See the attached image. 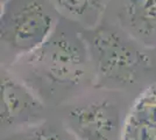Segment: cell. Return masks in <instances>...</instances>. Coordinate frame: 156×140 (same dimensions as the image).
<instances>
[{"label":"cell","instance_id":"6da1fadb","mask_svg":"<svg viewBox=\"0 0 156 140\" xmlns=\"http://www.w3.org/2000/svg\"><path fill=\"white\" fill-rule=\"evenodd\" d=\"M73 25L61 18L49 39L14 64H21L23 81L34 91L39 88L41 98L63 99L86 80L93 81L86 42Z\"/></svg>","mask_w":156,"mask_h":140},{"label":"cell","instance_id":"7a4b0ae2","mask_svg":"<svg viewBox=\"0 0 156 140\" xmlns=\"http://www.w3.org/2000/svg\"><path fill=\"white\" fill-rule=\"evenodd\" d=\"M96 89L122 90L134 84L149 68V57L136 41L119 27L101 26L82 31Z\"/></svg>","mask_w":156,"mask_h":140},{"label":"cell","instance_id":"3957f363","mask_svg":"<svg viewBox=\"0 0 156 140\" xmlns=\"http://www.w3.org/2000/svg\"><path fill=\"white\" fill-rule=\"evenodd\" d=\"M61 16L50 0H1L2 67L11 68L46 42Z\"/></svg>","mask_w":156,"mask_h":140},{"label":"cell","instance_id":"277c9868","mask_svg":"<svg viewBox=\"0 0 156 140\" xmlns=\"http://www.w3.org/2000/svg\"><path fill=\"white\" fill-rule=\"evenodd\" d=\"M1 126L30 127L43 121V99L8 68L1 67Z\"/></svg>","mask_w":156,"mask_h":140},{"label":"cell","instance_id":"5b68a950","mask_svg":"<svg viewBox=\"0 0 156 140\" xmlns=\"http://www.w3.org/2000/svg\"><path fill=\"white\" fill-rule=\"evenodd\" d=\"M64 125L75 140H114L120 127V112L108 99L92 100L71 107Z\"/></svg>","mask_w":156,"mask_h":140},{"label":"cell","instance_id":"8992f818","mask_svg":"<svg viewBox=\"0 0 156 140\" xmlns=\"http://www.w3.org/2000/svg\"><path fill=\"white\" fill-rule=\"evenodd\" d=\"M119 27L144 48L156 47V0H119Z\"/></svg>","mask_w":156,"mask_h":140},{"label":"cell","instance_id":"52a82bcc","mask_svg":"<svg viewBox=\"0 0 156 140\" xmlns=\"http://www.w3.org/2000/svg\"><path fill=\"white\" fill-rule=\"evenodd\" d=\"M62 19L70 21L82 31L100 25L110 0H50Z\"/></svg>","mask_w":156,"mask_h":140},{"label":"cell","instance_id":"ba28073f","mask_svg":"<svg viewBox=\"0 0 156 140\" xmlns=\"http://www.w3.org/2000/svg\"><path fill=\"white\" fill-rule=\"evenodd\" d=\"M122 140H156V88L140 96Z\"/></svg>","mask_w":156,"mask_h":140},{"label":"cell","instance_id":"9c48e42d","mask_svg":"<svg viewBox=\"0 0 156 140\" xmlns=\"http://www.w3.org/2000/svg\"><path fill=\"white\" fill-rule=\"evenodd\" d=\"M14 140H68V138L55 126H51L47 121H42L25 128Z\"/></svg>","mask_w":156,"mask_h":140}]
</instances>
